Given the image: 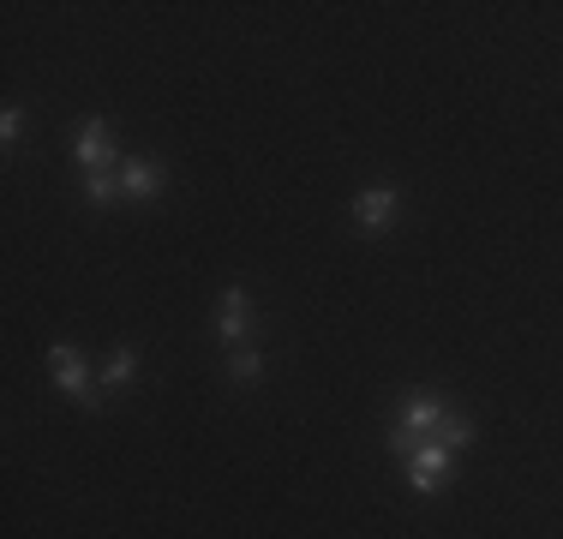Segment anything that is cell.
Here are the masks:
<instances>
[{"label":"cell","instance_id":"cell-1","mask_svg":"<svg viewBox=\"0 0 563 539\" xmlns=\"http://www.w3.org/2000/svg\"><path fill=\"white\" fill-rule=\"evenodd\" d=\"M444 420H450V402L438 396V389H408V396H401L396 426H390V455L408 462L426 438H438V426H444Z\"/></svg>","mask_w":563,"mask_h":539},{"label":"cell","instance_id":"cell-2","mask_svg":"<svg viewBox=\"0 0 563 539\" xmlns=\"http://www.w3.org/2000/svg\"><path fill=\"white\" fill-rule=\"evenodd\" d=\"M48 366H55V384L66 389V402H78V408H97V377H90V366L78 360V348L73 342H55L48 348Z\"/></svg>","mask_w":563,"mask_h":539},{"label":"cell","instance_id":"cell-3","mask_svg":"<svg viewBox=\"0 0 563 539\" xmlns=\"http://www.w3.org/2000/svg\"><path fill=\"white\" fill-rule=\"evenodd\" d=\"M217 336H222V348H246V342H252L246 288H222V294H217Z\"/></svg>","mask_w":563,"mask_h":539},{"label":"cell","instance_id":"cell-4","mask_svg":"<svg viewBox=\"0 0 563 539\" xmlns=\"http://www.w3.org/2000/svg\"><path fill=\"white\" fill-rule=\"evenodd\" d=\"M168 186V168L156 156H132L126 168H120V193L132 198V205H151V198H163Z\"/></svg>","mask_w":563,"mask_h":539},{"label":"cell","instance_id":"cell-5","mask_svg":"<svg viewBox=\"0 0 563 539\" xmlns=\"http://www.w3.org/2000/svg\"><path fill=\"white\" fill-rule=\"evenodd\" d=\"M396 210H401V193H396V186H366V193H354V222L366 228V234L390 228Z\"/></svg>","mask_w":563,"mask_h":539},{"label":"cell","instance_id":"cell-6","mask_svg":"<svg viewBox=\"0 0 563 539\" xmlns=\"http://www.w3.org/2000/svg\"><path fill=\"white\" fill-rule=\"evenodd\" d=\"M444 474H450V450H444V443H420V450L408 455V485L420 497H432L438 485H444Z\"/></svg>","mask_w":563,"mask_h":539},{"label":"cell","instance_id":"cell-7","mask_svg":"<svg viewBox=\"0 0 563 539\" xmlns=\"http://www.w3.org/2000/svg\"><path fill=\"white\" fill-rule=\"evenodd\" d=\"M73 156H78V168H85V174H97V168H109L120 151H114V139H109V127H102V120H85V127H78V139H73Z\"/></svg>","mask_w":563,"mask_h":539},{"label":"cell","instance_id":"cell-8","mask_svg":"<svg viewBox=\"0 0 563 539\" xmlns=\"http://www.w3.org/2000/svg\"><path fill=\"white\" fill-rule=\"evenodd\" d=\"M132 377H139V348L120 342L114 354H109V366H102V389H126Z\"/></svg>","mask_w":563,"mask_h":539},{"label":"cell","instance_id":"cell-9","mask_svg":"<svg viewBox=\"0 0 563 539\" xmlns=\"http://www.w3.org/2000/svg\"><path fill=\"white\" fill-rule=\"evenodd\" d=\"M426 443H444L450 455H455V450H467V443H474V420H467V414H450V420L438 426V438H426Z\"/></svg>","mask_w":563,"mask_h":539},{"label":"cell","instance_id":"cell-10","mask_svg":"<svg viewBox=\"0 0 563 539\" xmlns=\"http://www.w3.org/2000/svg\"><path fill=\"white\" fill-rule=\"evenodd\" d=\"M85 198H90V205H114V198H120V174L114 168L85 174Z\"/></svg>","mask_w":563,"mask_h":539},{"label":"cell","instance_id":"cell-11","mask_svg":"<svg viewBox=\"0 0 563 539\" xmlns=\"http://www.w3.org/2000/svg\"><path fill=\"white\" fill-rule=\"evenodd\" d=\"M258 372H264L258 348H234V354H228V377H234V384H252Z\"/></svg>","mask_w":563,"mask_h":539},{"label":"cell","instance_id":"cell-12","mask_svg":"<svg viewBox=\"0 0 563 539\" xmlns=\"http://www.w3.org/2000/svg\"><path fill=\"white\" fill-rule=\"evenodd\" d=\"M19 132H24V108L7 102V108H0V151H12V144H19Z\"/></svg>","mask_w":563,"mask_h":539}]
</instances>
